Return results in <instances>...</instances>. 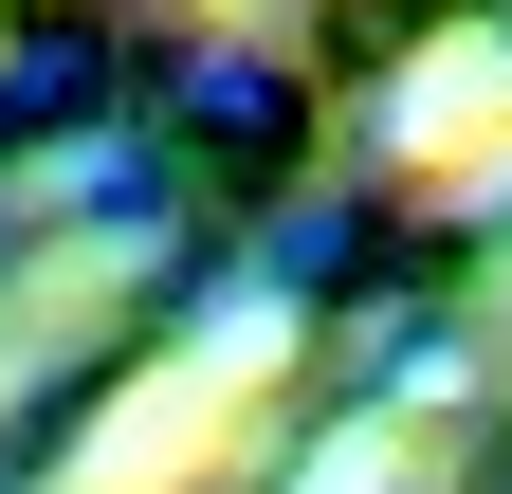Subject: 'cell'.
Here are the masks:
<instances>
[{
	"label": "cell",
	"instance_id": "obj_1",
	"mask_svg": "<svg viewBox=\"0 0 512 494\" xmlns=\"http://www.w3.org/2000/svg\"><path fill=\"white\" fill-rule=\"evenodd\" d=\"M238 385H256V330H238L220 366H183V385H165V403H128V440L92 458V494H147V476H183V458H202V421H220Z\"/></svg>",
	"mask_w": 512,
	"mask_h": 494
}]
</instances>
